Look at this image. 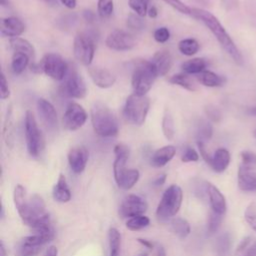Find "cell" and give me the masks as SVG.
<instances>
[{"label": "cell", "mask_w": 256, "mask_h": 256, "mask_svg": "<svg viewBox=\"0 0 256 256\" xmlns=\"http://www.w3.org/2000/svg\"><path fill=\"white\" fill-rule=\"evenodd\" d=\"M156 256H166L165 249L162 246H158L156 249Z\"/></svg>", "instance_id": "94428289"}, {"label": "cell", "mask_w": 256, "mask_h": 256, "mask_svg": "<svg viewBox=\"0 0 256 256\" xmlns=\"http://www.w3.org/2000/svg\"><path fill=\"white\" fill-rule=\"evenodd\" d=\"M24 133L27 151L30 156L38 157L44 149L45 141L32 111L27 110L24 119Z\"/></svg>", "instance_id": "9c48e42d"}, {"label": "cell", "mask_w": 256, "mask_h": 256, "mask_svg": "<svg viewBox=\"0 0 256 256\" xmlns=\"http://www.w3.org/2000/svg\"><path fill=\"white\" fill-rule=\"evenodd\" d=\"M3 136L7 146L11 147L13 145L14 139V117H13V108L10 104L7 107L6 116L4 119V126H3Z\"/></svg>", "instance_id": "4316f807"}, {"label": "cell", "mask_w": 256, "mask_h": 256, "mask_svg": "<svg viewBox=\"0 0 256 256\" xmlns=\"http://www.w3.org/2000/svg\"><path fill=\"white\" fill-rule=\"evenodd\" d=\"M153 38L158 43H165L170 38V31L166 27H159L154 31Z\"/></svg>", "instance_id": "7dc6e473"}, {"label": "cell", "mask_w": 256, "mask_h": 256, "mask_svg": "<svg viewBox=\"0 0 256 256\" xmlns=\"http://www.w3.org/2000/svg\"><path fill=\"white\" fill-rule=\"evenodd\" d=\"M73 53L76 60L82 65L89 66L95 54V39L87 32H79L74 38Z\"/></svg>", "instance_id": "30bf717a"}, {"label": "cell", "mask_w": 256, "mask_h": 256, "mask_svg": "<svg viewBox=\"0 0 256 256\" xmlns=\"http://www.w3.org/2000/svg\"><path fill=\"white\" fill-rule=\"evenodd\" d=\"M213 135V127L210 121L203 120L201 119L195 129V138L197 142H202L205 143L211 139Z\"/></svg>", "instance_id": "4dcf8cb0"}, {"label": "cell", "mask_w": 256, "mask_h": 256, "mask_svg": "<svg viewBox=\"0 0 256 256\" xmlns=\"http://www.w3.org/2000/svg\"><path fill=\"white\" fill-rule=\"evenodd\" d=\"M207 65H208V63L204 58L196 57V58H192V59H189V60L183 62L181 65V68L186 74H197L198 75L199 73L206 70L205 68L207 67Z\"/></svg>", "instance_id": "f546056e"}, {"label": "cell", "mask_w": 256, "mask_h": 256, "mask_svg": "<svg viewBox=\"0 0 256 256\" xmlns=\"http://www.w3.org/2000/svg\"><path fill=\"white\" fill-rule=\"evenodd\" d=\"M222 220H223V215L215 213L211 210L208 218V232L210 234L215 233L219 229L222 223Z\"/></svg>", "instance_id": "bcb514c9"}, {"label": "cell", "mask_w": 256, "mask_h": 256, "mask_svg": "<svg viewBox=\"0 0 256 256\" xmlns=\"http://www.w3.org/2000/svg\"><path fill=\"white\" fill-rule=\"evenodd\" d=\"M157 77V71L151 61L143 59L135 61L131 76V84L134 93L137 95H146L152 88Z\"/></svg>", "instance_id": "5b68a950"}, {"label": "cell", "mask_w": 256, "mask_h": 256, "mask_svg": "<svg viewBox=\"0 0 256 256\" xmlns=\"http://www.w3.org/2000/svg\"><path fill=\"white\" fill-rule=\"evenodd\" d=\"M170 229L178 238L185 239L191 232V227L189 222L181 217L173 218L170 222Z\"/></svg>", "instance_id": "f1b7e54d"}, {"label": "cell", "mask_w": 256, "mask_h": 256, "mask_svg": "<svg viewBox=\"0 0 256 256\" xmlns=\"http://www.w3.org/2000/svg\"><path fill=\"white\" fill-rule=\"evenodd\" d=\"M165 181H166V174H160L153 180V185L155 187H159V186H162L165 183Z\"/></svg>", "instance_id": "db71d44e"}, {"label": "cell", "mask_w": 256, "mask_h": 256, "mask_svg": "<svg viewBox=\"0 0 256 256\" xmlns=\"http://www.w3.org/2000/svg\"><path fill=\"white\" fill-rule=\"evenodd\" d=\"M237 182L239 189L242 191H256V173L253 171V169H248L240 165L238 169Z\"/></svg>", "instance_id": "44dd1931"}, {"label": "cell", "mask_w": 256, "mask_h": 256, "mask_svg": "<svg viewBox=\"0 0 256 256\" xmlns=\"http://www.w3.org/2000/svg\"><path fill=\"white\" fill-rule=\"evenodd\" d=\"M68 164L75 174H81L87 165L89 152L85 146H75L68 152Z\"/></svg>", "instance_id": "2e32d148"}, {"label": "cell", "mask_w": 256, "mask_h": 256, "mask_svg": "<svg viewBox=\"0 0 256 256\" xmlns=\"http://www.w3.org/2000/svg\"><path fill=\"white\" fill-rule=\"evenodd\" d=\"M0 256H6V249L3 241L0 242Z\"/></svg>", "instance_id": "6125c7cd"}, {"label": "cell", "mask_w": 256, "mask_h": 256, "mask_svg": "<svg viewBox=\"0 0 256 256\" xmlns=\"http://www.w3.org/2000/svg\"><path fill=\"white\" fill-rule=\"evenodd\" d=\"M108 244L109 256H119L121 247V234L114 227H111L108 231Z\"/></svg>", "instance_id": "836d02e7"}, {"label": "cell", "mask_w": 256, "mask_h": 256, "mask_svg": "<svg viewBox=\"0 0 256 256\" xmlns=\"http://www.w3.org/2000/svg\"><path fill=\"white\" fill-rule=\"evenodd\" d=\"M9 43L14 52H22L27 54L31 60L35 59V48L28 40L21 37H16L11 38Z\"/></svg>", "instance_id": "83f0119b"}, {"label": "cell", "mask_w": 256, "mask_h": 256, "mask_svg": "<svg viewBox=\"0 0 256 256\" xmlns=\"http://www.w3.org/2000/svg\"><path fill=\"white\" fill-rule=\"evenodd\" d=\"M230 152L226 148H218L211 156L209 166L212 168L213 171L217 173H222L227 169V167L230 164Z\"/></svg>", "instance_id": "603a6c76"}, {"label": "cell", "mask_w": 256, "mask_h": 256, "mask_svg": "<svg viewBox=\"0 0 256 256\" xmlns=\"http://www.w3.org/2000/svg\"><path fill=\"white\" fill-rule=\"evenodd\" d=\"M30 69L34 73L45 74L54 80L61 81L66 77L69 66L59 54L47 53L39 62H33Z\"/></svg>", "instance_id": "8992f818"}, {"label": "cell", "mask_w": 256, "mask_h": 256, "mask_svg": "<svg viewBox=\"0 0 256 256\" xmlns=\"http://www.w3.org/2000/svg\"><path fill=\"white\" fill-rule=\"evenodd\" d=\"M168 81L173 84V85H177V86H180L188 91H191V92H194L197 90V87L196 85L194 84V82L192 81V79L187 76L186 74H183V73H179V74H175V75H172Z\"/></svg>", "instance_id": "d590c367"}, {"label": "cell", "mask_w": 256, "mask_h": 256, "mask_svg": "<svg viewBox=\"0 0 256 256\" xmlns=\"http://www.w3.org/2000/svg\"><path fill=\"white\" fill-rule=\"evenodd\" d=\"M196 78L200 84H202L203 86H206V87H210V88L222 87L223 85H225V83L227 81V79L224 76L219 75L210 70H204L203 72L199 73L196 76Z\"/></svg>", "instance_id": "d4e9b609"}, {"label": "cell", "mask_w": 256, "mask_h": 256, "mask_svg": "<svg viewBox=\"0 0 256 256\" xmlns=\"http://www.w3.org/2000/svg\"><path fill=\"white\" fill-rule=\"evenodd\" d=\"M41 248L42 247L29 244L22 239L16 248V255L17 256H36L41 251Z\"/></svg>", "instance_id": "f35d334b"}, {"label": "cell", "mask_w": 256, "mask_h": 256, "mask_svg": "<svg viewBox=\"0 0 256 256\" xmlns=\"http://www.w3.org/2000/svg\"><path fill=\"white\" fill-rule=\"evenodd\" d=\"M137 241H138L140 244H142L143 246H145L146 248H149V249H152V248H153V243H152L151 241H149V240L138 238V239H137Z\"/></svg>", "instance_id": "6f0895ef"}, {"label": "cell", "mask_w": 256, "mask_h": 256, "mask_svg": "<svg viewBox=\"0 0 256 256\" xmlns=\"http://www.w3.org/2000/svg\"><path fill=\"white\" fill-rule=\"evenodd\" d=\"M149 0H128L129 7L135 14L144 17L148 13Z\"/></svg>", "instance_id": "b9f144b4"}, {"label": "cell", "mask_w": 256, "mask_h": 256, "mask_svg": "<svg viewBox=\"0 0 256 256\" xmlns=\"http://www.w3.org/2000/svg\"><path fill=\"white\" fill-rule=\"evenodd\" d=\"M115 160L113 162V175L116 184L123 190H130L138 182L140 173L137 169H127L126 162L130 155L129 147L119 143L114 147Z\"/></svg>", "instance_id": "3957f363"}, {"label": "cell", "mask_w": 256, "mask_h": 256, "mask_svg": "<svg viewBox=\"0 0 256 256\" xmlns=\"http://www.w3.org/2000/svg\"><path fill=\"white\" fill-rule=\"evenodd\" d=\"M13 200L22 222L29 226L33 232L52 228L50 215L46 212L45 202L40 195L27 196L25 188L21 184H17L14 188Z\"/></svg>", "instance_id": "6da1fadb"}, {"label": "cell", "mask_w": 256, "mask_h": 256, "mask_svg": "<svg viewBox=\"0 0 256 256\" xmlns=\"http://www.w3.org/2000/svg\"><path fill=\"white\" fill-rule=\"evenodd\" d=\"M183 192L180 186L176 184L170 185L163 193L156 209V216L161 221L173 218L182 205Z\"/></svg>", "instance_id": "ba28073f"}, {"label": "cell", "mask_w": 256, "mask_h": 256, "mask_svg": "<svg viewBox=\"0 0 256 256\" xmlns=\"http://www.w3.org/2000/svg\"><path fill=\"white\" fill-rule=\"evenodd\" d=\"M9 0H0V4H1V6H3V7H7V6H9Z\"/></svg>", "instance_id": "be15d7a7"}, {"label": "cell", "mask_w": 256, "mask_h": 256, "mask_svg": "<svg viewBox=\"0 0 256 256\" xmlns=\"http://www.w3.org/2000/svg\"><path fill=\"white\" fill-rule=\"evenodd\" d=\"M147 208L148 204L145 199L138 195L130 194L121 203L118 209V214L123 219H129L134 216L144 215Z\"/></svg>", "instance_id": "5bb4252c"}, {"label": "cell", "mask_w": 256, "mask_h": 256, "mask_svg": "<svg viewBox=\"0 0 256 256\" xmlns=\"http://www.w3.org/2000/svg\"><path fill=\"white\" fill-rule=\"evenodd\" d=\"M52 196L55 201L60 203H66L71 200V191L68 187L67 180L64 174H60L56 184L52 190Z\"/></svg>", "instance_id": "cb8c5ba5"}, {"label": "cell", "mask_w": 256, "mask_h": 256, "mask_svg": "<svg viewBox=\"0 0 256 256\" xmlns=\"http://www.w3.org/2000/svg\"><path fill=\"white\" fill-rule=\"evenodd\" d=\"M60 2L68 9H74L76 7V0H60Z\"/></svg>", "instance_id": "11a10c76"}, {"label": "cell", "mask_w": 256, "mask_h": 256, "mask_svg": "<svg viewBox=\"0 0 256 256\" xmlns=\"http://www.w3.org/2000/svg\"><path fill=\"white\" fill-rule=\"evenodd\" d=\"M0 31L1 35L4 37H9L10 39L16 38L25 31V25L20 18L16 16H9L2 18Z\"/></svg>", "instance_id": "d6986e66"}, {"label": "cell", "mask_w": 256, "mask_h": 256, "mask_svg": "<svg viewBox=\"0 0 256 256\" xmlns=\"http://www.w3.org/2000/svg\"><path fill=\"white\" fill-rule=\"evenodd\" d=\"M135 36L125 30L115 29L108 34L105 40L106 46L114 51H128L136 46Z\"/></svg>", "instance_id": "4fadbf2b"}, {"label": "cell", "mask_w": 256, "mask_h": 256, "mask_svg": "<svg viewBox=\"0 0 256 256\" xmlns=\"http://www.w3.org/2000/svg\"><path fill=\"white\" fill-rule=\"evenodd\" d=\"M61 27H67L66 24H68V27L70 26H74V24L77 22V16L75 14H69V15H65L62 17L61 19Z\"/></svg>", "instance_id": "816d5d0a"}, {"label": "cell", "mask_w": 256, "mask_h": 256, "mask_svg": "<svg viewBox=\"0 0 256 256\" xmlns=\"http://www.w3.org/2000/svg\"><path fill=\"white\" fill-rule=\"evenodd\" d=\"M62 92L76 99H82L87 95L86 83L76 67H69L67 75L64 78V83L62 84Z\"/></svg>", "instance_id": "8fae6325"}, {"label": "cell", "mask_w": 256, "mask_h": 256, "mask_svg": "<svg viewBox=\"0 0 256 256\" xmlns=\"http://www.w3.org/2000/svg\"><path fill=\"white\" fill-rule=\"evenodd\" d=\"M88 73L92 82L102 89L110 88L116 82V76L106 68L91 67L88 69Z\"/></svg>", "instance_id": "e0dca14e"}, {"label": "cell", "mask_w": 256, "mask_h": 256, "mask_svg": "<svg viewBox=\"0 0 256 256\" xmlns=\"http://www.w3.org/2000/svg\"><path fill=\"white\" fill-rule=\"evenodd\" d=\"M141 256H147V255H141Z\"/></svg>", "instance_id": "003e7915"}, {"label": "cell", "mask_w": 256, "mask_h": 256, "mask_svg": "<svg viewBox=\"0 0 256 256\" xmlns=\"http://www.w3.org/2000/svg\"><path fill=\"white\" fill-rule=\"evenodd\" d=\"M150 108V100L146 95H129L123 107L125 120L133 126H142L145 123Z\"/></svg>", "instance_id": "52a82bcc"}, {"label": "cell", "mask_w": 256, "mask_h": 256, "mask_svg": "<svg viewBox=\"0 0 256 256\" xmlns=\"http://www.w3.org/2000/svg\"><path fill=\"white\" fill-rule=\"evenodd\" d=\"M200 49L199 42L194 38H185L179 41L178 50L185 56H192L196 54Z\"/></svg>", "instance_id": "e575fe53"}, {"label": "cell", "mask_w": 256, "mask_h": 256, "mask_svg": "<svg viewBox=\"0 0 256 256\" xmlns=\"http://www.w3.org/2000/svg\"><path fill=\"white\" fill-rule=\"evenodd\" d=\"M165 3H167L168 5H170L172 8H174L175 10H177L178 12L182 13V14H191V8L188 7L187 5H185L182 1L180 0H162Z\"/></svg>", "instance_id": "c3c4849f"}, {"label": "cell", "mask_w": 256, "mask_h": 256, "mask_svg": "<svg viewBox=\"0 0 256 256\" xmlns=\"http://www.w3.org/2000/svg\"><path fill=\"white\" fill-rule=\"evenodd\" d=\"M126 26L133 31H142L146 27V22L143 20V17L130 13L126 19Z\"/></svg>", "instance_id": "ab89813d"}, {"label": "cell", "mask_w": 256, "mask_h": 256, "mask_svg": "<svg viewBox=\"0 0 256 256\" xmlns=\"http://www.w3.org/2000/svg\"><path fill=\"white\" fill-rule=\"evenodd\" d=\"M204 112L210 122L219 123L222 119V113H221L220 109L218 107H216L215 105L209 104V105L205 106Z\"/></svg>", "instance_id": "f6af8a7d"}, {"label": "cell", "mask_w": 256, "mask_h": 256, "mask_svg": "<svg viewBox=\"0 0 256 256\" xmlns=\"http://www.w3.org/2000/svg\"><path fill=\"white\" fill-rule=\"evenodd\" d=\"M190 15L195 19L201 21L210 30V32L214 35L223 50L231 57V59L237 65L243 64V56L240 50L215 15L201 8H191Z\"/></svg>", "instance_id": "7a4b0ae2"}, {"label": "cell", "mask_w": 256, "mask_h": 256, "mask_svg": "<svg viewBox=\"0 0 256 256\" xmlns=\"http://www.w3.org/2000/svg\"><path fill=\"white\" fill-rule=\"evenodd\" d=\"M240 158H241V164L242 166L253 169L256 166V153L248 150H244L240 152Z\"/></svg>", "instance_id": "ee69618b"}, {"label": "cell", "mask_w": 256, "mask_h": 256, "mask_svg": "<svg viewBox=\"0 0 256 256\" xmlns=\"http://www.w3.org/2000/svg\"><path fill=\"white\" fill-rule=\"evenodd\" d=\"M9 96H10V89L8 86V81L5 77L4 72H2L0 76V97L2 100H5V99H8Z\"/></svg>", "instance_id": "f907efd6"}, {"label": "cell", "mask_w": 256, "mask_h": 256, "mask_svg": "<svg viewBox=\"0 0 256 256\" xmlns=\"http://www.w3.org/2000/svg\"><path fill=\"white\" fill-rule=\"evenodd\" d=\"M244 218L248 225L256 232V203L251 202L245 209Z\"/></svg>", "instance_id": "7bdbcfd3"}, {"label": "cell", "mask_w": 256, "mask_h": 256, "mask_svg": "<svg viewBox=\"0 0 256 256\" xmlns=\"http://www.w3.org/2000/svg\"><path fill=\"white\" fill-rule=\"evenodd\" d=\"M162 132L167 140H172L175 136V125H174V119L172 116V113L168 107L165 108L162 122H161Z\"/></svg>", "instance_id": "d6a6232c"}, {"label": "cell", "mask_w": 256, "mask_h": 256, "mask_svg": "<svg viewBox=\"0 0 256 256\" xmlns=\"http://www.w3.org/2000/svg\"><path fill=\"white\" fill-rule=\"evenodd\" d=\"M82 16H83V18H84L87 22H89V23H92V22H94V20H95V14H94V12L91 11V10H88V9L83 10Z\"/></svg>", "instance_id": "f5cc1de1"}, {"label": "cell", "mask_w": 256, "mask_h": 256, "mask_svg": "<svg viewBox=\"0 0 256 256\" xmlns=\"http://www.w3.org/2000/svg\"><path fill=\"white\" fill-rule=\"evenodd\" d=\"M36 107L40 119L48 129H55L58 126L57 112L53 104L45 98H39L36 102Z\"/></svg>", "instance_id": "9a60e30c"}, {"label": "cell", "mask_w": 256, "mask_h": 256, "mask_svg": "<svg viewBox=\"0 0 256 256\" xmlns=\"http://www.w3.org/2000/svg\"><path fill=\"white\" fill-rule=\"evenodd\" d=\"M147 14H148V16L150 18H156L157 15H158V10H157V8L155 6H152V7H150L148 9V13Z\"/></svg>", "instance_id": "680465c9"}, {"label": "cell", "mask_w": 256, "mask_h": 256, "mask_svg": "<svg viewBox=\"0 0 256 256\" xmlns=\"http://www.w3.org/2000/svg\"><path fill=\"white\" fill-rule=\"evenodd\" d=\"M249 113H250V114H252V115H255V116H256V106L251 107V108L249 109Z\"/></svg>", "instance_id": "e7e4bbea"}, {"label": "cell", "mask_w": 256, "mask_h": 256, "mask_svg": "<svg viewBox=\"0 0 256 256\" xmlns=\"http://www.w3.org/2000/svg\"><path fill=\"white\" fill-rule=\"evenodd\" d=\"M234 256H256V238L253 236L244 237L237 245Z\"/></svg>", "instance_id": "484cf974"}, {"label": "cell", "mask_w": 256, "mask_h": 256, "mask_svg": "<svg viewBox=\"0 0 256 256\" xmlns=\"http://www.w3.org/2000/svg\"><path fill=\"white\" fill-rule=\"evenodd\" d=\"M181 160H182V162H185V163L196 162L199 160V154L194 148L186 147L181 156Z\"/></svg>", "instance_id": "681fc988"}, {"label": "cell", "mask_w": 256, "mask_h": 256, "mask_svg": "<svg viewBox=\"0 0 256 256\" xmlns=\"http://www.w3.org/2000/svg\"><path fill=\"white\" fill-rule=\"evenodd\" d=\"M46 5L50 7H56L58 5V0H42Z\"/></svg>", "instance_id": "91938a15"}, {"label": "cell", "mask_w": 256, "mask_h": 256, "mask_svg": "<svg viewBox=\"0 0 256 256\" xmlns=\"http://www.w3.org/2000/svg\"><path fill=\"white\" fill-rule=\"evenodd\" d=\"M231 236L228 232H225L218 236L216 240V253L217 256H229L231 249Z\"/></svg>", "instance_id": "8d00e7d4"}, {"label": "cell", "mask_w": 256, "mask_h": 256, "mask_svg": "<svg viewBox=\"0 0 256 256\" xmlns=\"http://www.w3.org/2000/svg\"><path fill=\"white\" fill-rule=\"evenodd\" d=\"M253 136H254V138H256V129L253 131Z\"/></svg>", "instance_id": "03108f58"}, {"label": "cell", "mask_w": 256, "mask_h": 256, "mask_svg": "<svg viewBox=\"0 0 256 256\" xmlns=\"http://www.w3.org/2000/svg\"><path fill=\"white\" fill-rule=\"evenodd\" d=\"M113 11H114L113 0H98L97 12L100 17L108 18L112 15Z\"/></svg>", "instance_id": "60d3db41"}, {"label": "cell", "mask_w": 256, "mask_h": 256, "mask_svg": "<svg viewBox=\"0 0 256 256\" xmlns=\"http://www.w3.org/2000/svg\"><path fill=\"white\" fill-rule=\"evenodd\" d=\"M155 67L158 76H165L172 66V56L168 50L162 49L157 51L150 60Z\"/></svg>", "instance_id": "ffe728a7"}, {"label": "cell", "mask_w": 256, "mask_h": 256, "mask_svg": "<svg viewBox=\"0 0 256 256\" xmlns=\"http://www.w3.org/2000/svg\"><path fill=\"white\" fill-rule=\"evenodd\" d=\"M176 148L173 145H166L157 149L150 158L151 166L155 168H161L172 160L175 156Z\"/></svg>", "instance_id": "7402d4cb"}, {"label": "cell", "mask_w": 256, "mask_h": 256, "mask_svg": "<svg viewBox=\"0 0 256 256\" xmlns=\"http://www.w3.org/2000/svg\"><path fill=\"white\" fill-rule=\"evenodd\" d=\"M30 57L22 52H14L11 58V70L14 74H21L29 65Z\"/></svg>", "instance_id": "1f68e13d"}, {"label": "cell", "mask_w": 256, "mask_h": 256, "mask_svg": "<svg viewBox=\"0 0 256 256\" xmlns=\"http://www.w3.org/2000/svg\"><path fill=\"white\" fill-rule=\"evenodd\" d=\"M206 192L208 195L211 210L220 215H225L227 211V203L221 191L212 183H206Z\"/></svg>", "instance_id": "ac0fdd59"}, {"label": "cell", "mask_w": 256, "mask_h": 256, "mask_svg": "<svg viewBox=\"0 0 256 256\" xmlns=\"http://www.w3.org/2000/svg\"><path fill=\"white\" fill-rule=\"evenodd\" d=\"M87 117L88 116L85 109L80 104L71 102L68 104L63 114V127L68 131H76L86 123Z\"/></svg>", "instance_id": "7c38bea8"}, {"label": "cell", "mask_w": 256, "mask_h": 256, "mask_svg": "<svg viewBox=\"0 0 256 256\" xmlns=\"http://www.w3.org/2000/svg\"><path fill=\"white\" fill-rule=\"evenodd\" d=\"M91 123L95 134L114 137L119 132V123L112 110L103 102L96 101L91 107Z\"/></svg>", "instance_id": "277c9868"}, {"label": "cell", "mask_w": 256, "mask_h": 256, "mask_svg": "<svg viewBox=\"0 0 256 256\" xmlns=\"http://www.w3.org/2000/svg\"><path fill=\"white\" fill-rule=\"evenodd\" d=\"M58 255V249L56 246H49L46 250L45 256H57Z\"/></svg>", "instance_id": "9f6ffc18"}, {"label": "cell", "mask_w": 256, "mask_h": 256, "mask_svg": "<svg viewBox=\"0 0 256 256\" xmlns=\"http://www.w3.org/2000/svg\"><path fill=\"white\" fill-rule=\"evenodd\" d=\"M150 224V219L145 215H138L127 219L126 228L130 231H139Z\"/></svg>", "instance_id": "74e56055"}]
</instances>
